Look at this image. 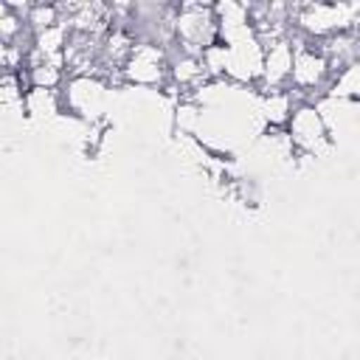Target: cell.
Segmentation results:
<instances>
[{"instance_id":"cell-1","label":"cell","mask_w":360,"mask_h":360,"mask_svg":"<svg viewBox=\"0 0 360 360\" xmlns=\"http://www.w3.org/2000/svg\"><path fill=\"white\" fill-rule=\"evenodd\" d=\"M219 39V22L214 3H177L174 11V42L191 56H202Z\"/></svg>"},{"instance_id":"cell-2","label":"cell","mask_w":360,"mask_h":360,"mask_svg":"<svg viewBox=\"0 0 360 360\" xmlns=\"http://www.w3.org/2000/svg\"><path fill=\"white\" fill-rule=\"evenodd\" d=\"M121 79L141 87H163L169 84V51L155 42H138L129 51V59L121 70Z\"/></svg>"},{"instance_id":"cell-3","label":"cell","mask_w":360,"mask_h":360,"mask_svg":"<svg viewBox=\"0 0 360 360\" xmlns=\"http://www.w3.org/2000/svg\"><path fill=\"white\" fill-rule=\"evenodd\" d=\"M287 135L298 152L318 155L329 143V124H326V115L321 112V104L318 101L315 104H309V101L295 104V110L287 121Z\"/></svg>"},{"instance_id":"cell-4","label":"cell","mask_w":360,"mask_h":360,"mask_svg":"<svg viewBox=\"0 0 360 360\" xmlns=\"http://www.w3.org/2000/svg\"><path fill=\"white\" fill-rule=\"evenodd\" d=\"M107 82L96 79V76H68L65 82V93H62V101L70 112L93 121L98 112H101V104H104V93H107Z\"/></svg>"},{"instance_id":"cell-5","label":"cell","mask_w":360,"mask_h":360,"mask_svg":"<svg viewBox=\"0 0 360 360\" xmlns=\"http://www.w3.org/2000/svg\"><path fill=\"white\" fill-rule=\"evenodd\" d=\"M329 98H352L360 101V62H352L349 68L338 70L329 87Z\"/></svg>"}]
</instances>
